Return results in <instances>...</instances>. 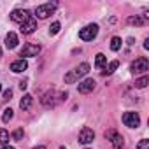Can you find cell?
Masks as SVG:
<instances>
[{"mask_svg":"<svg viewBox=\"0 0 149 149\" xmlns=\"http://www.w3.org/2000/svg\"><path fill=\"white\" fill-rule=\"evenodd\" d=\"M6 46H7L9 49H14V47L18 46V35H16L14 32H9V33L6 35Z\"/></svg>","mask_w":149,"mask_h":149,"instance_id":"obj_12","label":"cell"},{"mask_svg":"<svg viewBox=\"0 0 149 149\" xmlns=\"http://www.w3.org/2000/svg\"><path fill=\"white\" fill-rule=\"evenodd\" d=\"M105 61H107V60H105V56H104L102 53H100V54H97V60H95L97 68H104V67H105Z\"/></svg>","mask_w":149,"mask_h":149,"instance_id":"obj_15","label":"cell"},{"mask_svg":"<svg viewBox=\"0 0 149 149\" xmlns=\"http://www.w3.org/2000/svg\"><path fill=\"white\" fill-rule=\"evenodd\" d=\"M61 149H63V147H61Z\"/></svg>","mask_w":149,"mask_h":149,"instance_id":"obj_31","label":"cell"},{"mask_svg":"<svg viewBox=\"0 0 149 149\" xmlns=\"http://www.w3.org/2000/svg\"><path fill=\"white\" fill-rule=\"evenodd\" d=\"M0 58H2V47H0Z\"/></svg>","mask_w":149,"mask_h":149,"instance_id":"obj_29","label":"cell"},{"mask_svg":"<svg viewBox=\"0 0 149 149\" xmlns=\"http://www.w3.org/2000/svg\"><path fill=\"white\" fill-rule=\"evenodd\" d=\"M7 142H9V133H7V130L2 128V130H0V144H4V146H6Z\"/></svg>","mask_w":149,"mask_h":149,"instance_id":"obj_20","label":"cell"},{"mask_svg":"<svg viewBox=\"0 0 149 149\" xmlns=\"http://www.w3.org/2000/svg\"><path fill=\"white\" fill-rule=\"evenodd\" d=\"M35 28H37V21L30 16L26 21H23V23H21V28H19V30H21L25 35H30V33H33V32H35Z\"/></svg>","mask_w":149,"mask_h":149,"instance_id":"obj_7","label":"cell"},{"mask_svg":"<svg viewBox=\"0 0 149 149\" xmlns=\"http://www.w3.org/2000/svg\"><path fill=\"white\" fill-rule=\"evenodd\" d=\"M33 149H46L44 146H39V147H33Z\"/></svg>","mask_w":149,"mask_h":149,"instance_id":"obj_28","label":"cell"},{"mask_svg":"<svg viewBox=\"0 0 149 149\" xmlns=\"http://www.w3.org/2000/svg\"><path fill=\"white\" fill-rule=\"evenodd\" d=\"M11 97H13V91H11V90H7V91L4 93V98H6V100H11Z\"/></svg>","mask_w":149,"mask_h":149,"instance_id":"obj_25","label":"cell"},{"mask_svg":"<svg viewBox=\"0 0 149 149\" xmlns=\"http://www.w3.org/2000/svg\"><path fill=\"white\" fill-rule=\"evenodd\" d=\"M60 28H61V25H60L58 21H54V23L49 26V33H51V35H56V33L60 32Z\"/></svg>","mask_w":149,"mask_h":149,"instance_id":"obj_21","label":"cell"},{"mask_svg":"<svg viewBox=\"0 0 149 149\" xmlns=\"http://www.w3.org/2000/svg\"><path fill=\"white\" fill-rule=\"evenodd\" d=\"M39 51H40V46H37V44H30V42H28V44L23 46V49H21V56H25V58L37 56Z\"/></svg>","mask_w":149,"mask_h":149,"instance_id":"obj_6","label":"cell"},{"mask_svg":"<svg viewBox=\"0 0 149 149\" xmlns=\"http://www.w3.org/2000/svg\"><path fill=\"white\" fill-rule=\"evenodd\" d=\"M132 72L133 74H142V72H146V70H149V60L147 58H144V56H140V58H137L133 63H132Z\"/></svg>","mask_w":149,"mask_h":149,"instance_id":"obj_3","label":"cell"},{"mask_svg":"<svg viewBox=\"0 0 149 149\" xmlns=\"http://www.w3.org/2000/svg\"><path fill=\"white\" fill-rule=\"evenodd\" d=\"M13 116H14V114H13V109H6L4 114H2V121H4V123H9V121L13 119Z\"/></svg>","mask_w":149,"mask_h":149,"instance_id":"obj_19","label":"cell"},{"mask_svg":"<svg viewBox=\"0 0 149 149\" xmlns=\"http://www.w3.org/2000/svg\"><path fill=\"white\" fill-rule=\"evenodd\" d=\"M2 149H14V147H9V146H4Z\"/></svg>","mask_w":149,"mask_h":149,"instance_id":"obj_27","label":"cell"},{"mask_svg":"<svg viewBox=\"0 0 149 149\" xmlns=\"http://www.w3.org/2000/svg\"><path fill=\"white\" fill-rule=\"evenodd\" d=\"M88 72H90V65H88V63H81L77 68H74L72 72H68L67 76H65V83H76L79 77L86 76Z\"/></svg>","mask_w":149,"mask_h":149,"instance_id":"obj_1","label":"cell"},{"mask_svg":"<svg viewBox=\"0 0 149 149\" xmlns=\"http://www.w3.org/2000/svg\"><path fill=\"white\" fill-rule=\"evenodd\" d=\"M95 90V81L93 79H84L83 83H79V93L86 95V93H91Z\"/></svg>","mask_w":149,"mask_h":149,"instance_id":"obj_10","label":"cell"},{"mask_svg":"<svg viewBox=\"0 0 149 149\" xmlns=\"http://www.w3.org/2000/svg\"><path fill=\"white\" fill-rule=\"evenodd\" d=\"M26 67H28V63L21 58V60H16V61H13L11 63V70L13 72H16V74H19V72H23V70H26Z\"/></svg>","mask_w":149,"mask_h":149,"instance_id":"obj_11","label":"cell"},{"mask_svg":"<svg viewBox=\"0 0 149 149\" xmlns=\"http://www.w3.org/2000/svg\"><path fill=\"white\" fill-rule=\"evenodd\" d=\"M0 91H2V84H0Z\"/></svg>","mask_w":149,"mask_h":149,"instance_id":"obj_30","label":"cell"},{"mask_svg":"<svg viewBox=\"0 0 149 149\" xmlns=\"http://www.w3.org/2000/svg\"><path fill=\"white\" fill-rule=\"evenodd\" d=\"M121 47V39L119 37H112V40H111V49L112 51H118Z\"/></svg>","mask_w":149,"mask_h":149,"instance_id":"obj_16","label":"cell"},{"mask_svg":"<svg viewBox=\"0 0 149 149\" xmlns=\"http://www.w3.org/2000/svg\"><path fill=\"white\" fill-rule=\"evenodd\" d=\"M118 67H119V61H118V60H114V61H111V63H109V67H107V70H104V74H112Z\"/></svg>","mask_w":149,"mask_h":149,"instance_id":"obj_17","label":"cell"},{"mask_svg":"<svg viewBox=\"0 0 149 149\" xmlns=\"http://www.w3.org/2000/svg\"><path fill=\"white\" fill-rule=\"evenodd\" d=\"M54 9H56V4H54V2H53V4H44V6H39V7L35 9V14H37V18L46 19L49 14H53Z\"/></svg>","mask_w":149,"mask_h":149,"instance_id":"obj_5","label":"cell"},{"mask_svg":"<svg viewBox=\"0 0 149 149\" xmlns=\"http://www.w3.org/2000/svg\"><path fill=\"white\" fill-rule=\"evenodd\" d=\"M19 88L25 90V88H26V81H21V83H19Z\"/></svg>","mask_w":149,"mask_h":149,"instance_id":"obj_26","label":"cell"},{"mask_svg":"<svg viewBox=\"0 0 149 149\" xmlns=\"http://www.w3.org/2000/svg\"><path fill=\"white\" fill-rule=\"evenodd\" d=\"M147 83H149V77H147V76H144V77H140V79H137V81H135V86H137V88H146V86H147Z\"/></svg>","mask_w":149,"mask_h":149,"instance_id":"obj_18","label":"cell"},{"mask_svg":"<svg viewBox=\"0 0 149 149\" xmlns=\"http://www.w3.org/2000/svg\"><path fill=\"white\" fill-rule=\"evenodd\" d=\"M128 23H130V25H137V26L144 25V21H142L140 18H137V16H135V18H128Z\"/></svg>","mask_w":149,"mask_h":149,"instance_id":"obj_22","label":"cell"},{"mask_svg":"<svg viewBox=\"0 0 149 149\" xmlns=\"http://www.w3.org/2000/svg\"><path fill=\"white\" fill-rule=\"evenodd\" d=\"M123 123L128 128H137L140 125V116L137 112H125L123 114Z\"/></svg>","mask_w":149,"mask_h":149,"instance_id":"obj_4","label":"cell"},{"mask_svg":"<svg viewBox=\"0 0 149 149\" xmlns=\"http://www.w3.org/2000/svg\"><path fill=\"white\" fill-rule=\"evenodd\" d=\"M93 139H95V132H93L91 128L84 126V128L79 132V142H83V144H90V142H93Z\"/></svg>","mask_w":149,"mask_h":149,"instance_id":"obj_8","label":"cell"},{"mask_svg":"<svg viewBox=\"0 0 149 149\" xmlns=\"http://www.w3.org/2000/svg\"><path fill=\"white\" fill-rule=\"evenodd\" d=\"M111 142H112L114 149H123V146H125V142H123V137H121V135H118V133H114V137L111 139Z\"/></svg>","mask_w":149,"mask_h":149,"instance_id":"obj_14","label":"cell"},{"mask_svg":"<svg viewBox=\"0 0 149 149\" xmlns=\"http://www.w3.org/2000/svg\"><path fill=\"white\" fill-rule=\"evenodd\" d=\"M32 102H33L32 95H25V97L21 98V102H19V107H21L23 111H28V109L32 107Z\"/></svg>","mask_w":149,"mask_h":149,"instance_id":"obj_13","label":"cell"},{"mask_svg":"<svg viewBox=\"0 0 149 149\" xmlns=\"http://www.w3.org/2000/svg\"><path fill=\"white\" fill-rule=\"evenodd\" d=\"M137 149H149V140H147V139H142V140L139 142Z\"/></svg>","mask_w":149,"mask_h":149,"instance_id":"obj_23","label":"cell"},{"mask_svg":"<svg viewBox=\"0 0 149 149\" xmlns=\"http://www.w3.org/2000/svg\"><path fill=\"white\" fill-rule=\"evenodd\" d=\"M97 33H98V26L93 23V25H88V26L81 28V32H79V37H81L83 40H93V39L97 37Z\"/></svg>","mask_w":149,"mask_h":149,"instance_id":"obj_2","label":"cell"},{"mask_svg":"<svg viewBox=\"0 0 149 149\" xmlns=\"http://www.w3.org/2000/svg\"><path fill=\"white\" fill-rule=\"evenodd\" d=\"M30 18V14H28V11H25V9H16V11H13V14H11V19L13 21H16V23H23V21H26Z\"/></svg>","mask_w":149,"mask_h":149,"instance_id":"obj_9","label":"cell"},{"mask_svg":"<svg viewBox=\"0 0 149 149\" xmlns=\"http://www.w3.org/2000/svg\"><path fill=\"white\" fill-rule=\"evenodd\" d=\"M13 139H14V140H21V139H23V130H21V128L16 130V132L13 133Z\"/></svg>","mask_w":149,"mask_h":149,"instance_id":"obj_24","label":"cell"}]
</instances>
